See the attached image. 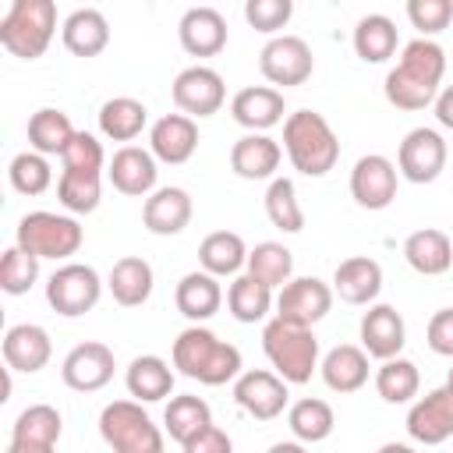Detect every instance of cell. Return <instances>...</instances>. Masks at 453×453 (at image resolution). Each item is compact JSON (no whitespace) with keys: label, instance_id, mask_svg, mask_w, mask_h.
<instances>
[{"label":"cell","instance_id":"cell-1","mask_svg":"<svg viewBox=\"0 0 453 453\" xmlns=\"http://www.w3.org/2000/svg\"><path fill=\"white\" fill-rule=\"evenodd\" d=\"M446 74V50L435 39H411L400 50L396 67L386 74V99L396 110H425L435 103L439 85Z\"/></svg>","mask_w":453,"mask_h":453},{"label":"cell","instance_id":"cell-2","mask_svg":"<svg viewBox=\"0 0 453 453\" xmlns=\"http://www.w3.org/2000/svg\"><path fill=\"white\" fill-rule=\"evenodd\" d=\"M173 368L188 379H198L202 386H223L241 375V350L226 340H219L205 326H188L173 340Z\"/></svg>","mask_w":453,"mask_h":453},{"label":"cell","instance_id":"cell-3","mask_svg":"<svg viewBox=\"0 0 453 453\" xmlns=\"http://www.w3.org/2000/svg\"><path fill=\"white\" fill-rule=\"evenodd\" d=\"M283 152L304 177H326L340 159V138L315 110H294L283 120Z\"/></svg>","mask_w":453,"mask_h":453},{"label":"cell","instance_id":"cell-4","mask_svg":"<svg viewBox=\"0 0 453 453\" xmlns=\"http://www.w3.org/2000/svg\"><path fill=\"white\" fill-rule=\"evenodd\" d=\"M262 350L273 365V372L287 386H301L319 368V340L308 326H294L283 319H269L262 329Z\"/></svg>","mask_w":453,"mask_h":453},{"label":"cell","instance_id":"cell-5","mask_svg":"<svg viewBox=\"0 0 453 453\" xmlns=\"http://www.w3.org/2000/svg\"><path fill=\"white\" fill-rule=\"evenodd\" d=\"M57 32L53 0H14L0 18V46L18 60H35L46 53Z\"/></svg>","mask_w":453,"mask_h":453},{"label":"cell","instance_id":"cell-6","mask_svg":"<svg viewBox=\"0 0 453 453\" xmlns=\"http://www.w3.org/2000/svg\"><path fill=\"white\" fill-rule=\"evenodd\" d=\"M81 241H85V230L74 216H60V212H46V209L25 212L14 230L18 248H25L35 258H53V262H67L71 255H78Z\"/></svg>","mask_w":453,"mask_h":453},{"label":"cell","instance_id":"cell-7","mask_svg":"<svg viewBox=\"0 0 453 453\" xmlns=\"http://www.w3.org/2000/svg\"><path fill=\"white\" fill-rule=\"evenodd\" d=\"M99 435L113 453H163V432L138 400H113L99 411Z\"/></svg>","mask_w":453,"mask_h":453},{"label":"cell","instance_id":"cell-8","mask_svg":"<svg viewBox=\"0 0 453 453\" xmlns=\"http://www.w3.org/2000/svg\"><path fill=\"white\" fill-rule=\"evenodd\" d=\"M99 297H103V280L85 262H64L46 280V301L64 319H78V315L92 311L99 304Z\"/></svg>","mask_w":453,"mask_h":453},{"label":"cell","instance_id":"cell-9","mask_svg":"<svg viewBox=\"0 0 453 453\" xmlns=\"http://www.w3.org/2000/svg\"><path fill=\"white\" fill-rule=\"evenodd\" d=\"M258 71L262 78L276 88H294V85H304L315 71V57H311V46L301 39V35H276L262 46L258 53Z\"/></svg>","mask_w":453,"mask_h":453},{"label":"cell","instance_id":"cell-10","mask_svg":"<svg viewBox=\"0 0 453 453\" xmlns=\"http://www.w3.org/2000/svg\"><path fill=\"white\" fill-rule=\"evenodd\" d=\"M173 103L184 117L198 120V117H212L223 110L226 103V85L223 74L205 67V64H191L173 78Z\"/></svg>","mask_w":453,"mask_h":453},{"label":"cell","instance_id":"cell-11","mask_svg":"<svg viewBox=\"0 0 453 453\" xmlns=\"http://www.w3.org/2000/svg\"><path fill=\"white\" fill-rule=\"evenodd\" d=\"M396 170L411 184H432L446 170V138L435 127H414L396 149Z\"/></svg>","mask_w":453,"mask_h":453},{"label":"cell","instance_id":"cell-12","mask_svg":"<svg viewBox=\"0 0 453 453\" xmlns=\"http://www.w3.org/2000/svg\"><path fill=\"white\" fill-rule=\"evenodd\" d=\"M333 308V287L322 283L319 276H294L287 287L276 294V319L294 322V326H315L329 315Z\"/></svg>","mask_w":453,"mask_h":453},{"label":"cell","instance_id":"cell-13","mask_svg":"<svg viewBox=\"0 0 453 453\" xmlns=\"http://www.w3.org/2000/svg\"><path fill=\"white\" fill-rule=\"evenodd\" d=\"M287 382L276 375V372H265V368H251V372H241L234 379V403L251 414L255 421H273L287 411Z\"/></svg>","mask_w":453,"mask_h":453},{"label":"cell","instance_id":"cell-14","mask_svg":"<svg viewBox=\"0 0 453 453\" xmlns=\"http://www.w3.org/2000/svg\"><path fill=\"white\" fill-rule=\"evenodd\" d=\"M396 177H400V170H396L393 159H386L379 152H368L350 170V198L361 209H372V212L389 209L393 198H396Z\"/></svg>","mask_w":453,"mask_h":453},{"label":"cell","instance_id":"cell-15","mask_svg":"<svg viewBox=\"0 0 453 453\" xmlns=\"http://www.w3.org/2000/svg\"><path fill=\"white\" fill-rule=\"evenodd\" d=\"M113 368H117L113 350L99 340H85L67 350V357L60 365V379L74 393H96L113 379Z\"/></svg>","mask_w":453,"mask_h":453},{"label":"cell","instance_id":"cell-16","mask_svg":"<svg viewBox=\"0 0 453 453\" xmlns=\"http://www.w3.org/2000/svg\"><path fill=\"white\" fill-rule=\"evenodd\" d=\"M407 432L421 446H439L453 435V393L446 386L425 393L407 411Z\"/></svg>","mask_w":453,"mask_h":453},{"label":"cell","instance_id":"cell-17","mask_svg":"<svg viewBox=\"0 0 453 453\" xmlns=\"http://www.w3.org/2000/svg\"><path fill=\"white\" fill-rule=\"evenodd\" d=\"M106 177H110V184L120 195H127V198H149L156 191V177H159L156 156L149 149H142V145H120L113 152V159L106 163Z\"/></svg>","mask_w":453,"mask_h":453},{"label":"cell","instance_id":"cell-18","mask_svg":"<svg viewBox=\"0 0 453 453\" xmlns=\"http://www.w3.org/2000/svg\"><path fill=\"white\" fill-rule=\"evenodd\" d=\"M361 350L368 357H379V361H389V357H400L403 343H407V326H403V315L393 308V304H372L365 315H361Z\"/></svg>","mask_w":453,"mask_h":453},{"label":"cell","instance_id":"cell-19","mask_svg":"<svg viewBox=\"0 0 453 453\" xmlns=\"http://www.w3.org/2000/svg\"><path fill=\"white\" fill-rule=\"evenodd\" d=\"M283 92L273 85H248L230 99V117L248 127V134H265L269 127L283 124Z\"/></svg>","mask_w":453,"mask_h":453},{"label":"cell","instance_id":"cell-20","mask_svg":"<svg viewBox=\"0 0 453 453\" xmlns=\"http://www.w3.org/2000/svg\"><path fill=\"white\" fill-rule=\"evenodd\" d=\"M195 149H198V124L184 113H166L149 127V152L159 163L180 166L195 156Z\"/></svg>","mask_w":453,"mask_h":453},{"label":"cell","instance_id":"cell-21","mask_svg":"<svg viewBox=\"0 0 453 453\" xmlns=\"http://www.w3.org/2000/svg\"><path fill=\"white\" fill-rule=\"evenodd\" d=\"M191 212H195L191 195H188L184 188H177V184H166V188H156V191L145 198V205H142V223H145V230L156 234V237H173V234H180V230L191 223Z\"/></svg>","mask_w":453,"mask_h":453},{"label":"cell","instance_id":"cell-22","mask_svg":"<svg viewBox=\"0 0 453 453\" xmlns=\"http://www.w3.org/2000/svg\"><path fill=\"white\" fill-rule=\"evenodd\" d=\"M50 354H53V343H50V333L35 322H18L4 333V365L11 372H39L50 365Z\"/></svg>","mask_w":453,"mask_h":453},{"label":"cell","instance_id":"cell-23","mask_svg":"<svg viewBox=\"0 0 453 453\" xmlns=\"http://www.w3.org/2000/svg\"><path fill=\"white\" fill-rule=\"evenodd\" d=\"M177 39L191 57H216L226 46V18L216 7H191L177 25Z\"/></svg>","mask_w":453,"mask_h":453},{"label":"cell","instance_id":"cell-24","mask_svg":"<svg viewBox=\"0 0 453 453\" xmlns=\"http://www.w3.org/2000/svg\"><path fill=\"white\" fill-rule=\"evenodd\" d=\"M382 290V265L368 255H350L333 273V294L347 304H372Z\"/></svg>","mask_w":453,"mask_h":453},{"label":"cell","instance_id":"cell-25","mask_svg":"<svg viewBox=\"0 0 453 453\" xmlns=\"http://www.w3.org/2000/svg\"><path fill=\"white\" fill-rule=\"evenodd\" d=\"M60 39L67 46V53L88 60V57H99L106 46H110V21L103 11L96 7H78L64 18L60 25Z\"/></svg>","mask_w":453,"mask_h":453},{"label":"cell","instance_id":"cell-26","mask_svg":"<svg viewBox=\"0 0 453 453\" xmlns=\"http://www.w3.org/2000/svg\"><path fill=\"white\" fill-rule=\"evenodd\" d=\"M283 149L269 134H244L230 149V170L244 180H273L280 170Z\"/></svg>","mask_w":453,"mask_h":453},{"label":"cell","instance_id":"cell-27","mask_svg":"<svg viewBox=\"0 0 453 453\" xmlns=\"http://www.w3.org/2000/svg\"><path fill=\"white\" fill-rule=\"evenodd\" d=\"M106 287L113 294V301L120 308H142L149 297H152V287H156V273L145 258L138 255H124L113 262L110 276H106Z\"/></svg>","mask_w":453,"mask_h":453},{"label":"cell","instance_id":"cell-28","mask_svg":"<svg viewBox=\"0 0 453 453\" xmlns=\"http://www.w3.org/2000/svg\"><path fill=\"white\" fill-rule=\"evenodd\" d=\"M173 301H177V311L184 319H191L195 326L212 319L223 304V287L216 276H209L205 269H195V273H184L177 290H173Z\"/></svg>","mask_w":453,"mask_h":453},{"label":"cell","instance_id":"cell-29","mask_svg":"<svg viewBox=\"0 0 453 453\" xmlns=\"http://www.w3.org/2000/svg\"><path fill=\"white\" fill-rule=\"evenodd\" d=\"M124 386L138 403H159L173 393V368L159 354H138L124 372Z\"/></svg>","mask_w":453,"mask_h":453},{"label":"cell","instance_id":"cell-30","mask_svg":"<svg viewBox=\"0 0 453 453\" xmlns=\"http://www.w3.org/2000/svg\"><path fill=\"white\" fill-rule=\"evenodd\" d=\"M403 258L421 276H442L453 265V241L442 230H435V226L414 230L403 241Z\"/></svg>","mask_w":453,"mask_h":453},{"label":"cell","instance_id":"cell-31","mask_svg":"<svg viewBox=\"0 0 453 453\" xmlns=\"http://www.w3.org/2000/svg\"><path fill=\"white\" fill-rule=\"evenodd\" d=\"M198 265L209 276H241V269L248 265V244L241 234L234 230H212L202 237L198 244Z\"/></svg>","mask_w":453,"mask_h":453},{"label":"cell","instance_id":"cell-32","mask_svg":"<svg viewBox=\"0 0 453 453\" xmlns=\"http://www.w3.org/2000/svg\"><path fill=\"white\" fill-rule=\"evenodd\" d=\"M319 372L333 393H357L368 382V354L354 343H340L319 361Z\"/></svg>","mask_w":453,"mask_h":453},{"label":"cell","instance_id":"cell-33","mask_svg":"<svg viewBox=\"0 0 453 453\" xmlns=\"http://www.w3.org/2000/svg\"><path fill=\"white\" fill-rule=\"evenodd\" d=\"M145 124H149V110L131 96H113L99 106V131L110 142H134L145 131Z\"/></svg>","mask_w":453,"mask_h":453},{"label":"cell","instance_id":"cell-34","mask_svg":"<svg viewBox=\"0 0 453 453\" xmlns=\"http://www.w3.org/2000/svg\"><path fill=\"white\" fill-rule=\"evenodd\" d=\"M74 134L78 131H74L71 117L57 106H42L28 117V145L39 156H64V149L71 145Z\"/></svg>","mask_w":453,"mask_h":453},{"label":"cell","instance_id":"cell-35","mask_svg":"<svg viewBox=\"0 0 453 453\" xmlns=\"http://www.w3.org/2000/svg\"><path fill=\"white\" fill-rule=\"evenodd\" d=\"M212 425V407L202 400V396H195V393H180V396H170V403H166V411H163V428H166V435L173 439V442H188V439H195L198 432H205Z\"/></svg>","mask_w":453,"mask_h":453},{"label":"cell","instance_id":"cell-36","mask_svg":"<svg viewBox=\"0 0 453 453\" xmlns=\"http://www.w3.org/2000/svg\"><path fill=\"white\" fill-rule=\"evenodd\" d=\"M396 46H400V35H396L393 18H386V14H365L354 25V53L365 64H386L396 53Z\"/></svg>","mask_w":453,"mask_h":453},{"label":"cell","instance_id":"cell-37","mask_svg":"<svg viewBox=\"0 0 453 453\" xmlns=\"http://www.w3.org/2000/svg\"><path fill=\"white\" fill-rule=\"evenodd\" d=\"M273 304H276L273 287L258 283V280H255V276H248V273L234 276V283L226 287V308H230V315H234L237 322H244V326L262 322V319L269 315V308H273Z\"/></svg>","mask_w":453,"mask_h":453},{"label":"cell","instance_id":"cell-38","mask_svg":"<svg viewBox=\"0 0 453 453\" xmlns=\"http://www.w3.org/2000/svg\"><path fill=\"white\" fill-rule=\"evenodd\" d=\"M287 425H290V432H294L297 442L315 446V442H326V439L333 435L336 414H333V407H329L326 400L304 396V400H297V403L287 411Z\"/></svg>","mask_w":453,"mask_h":453},{"label":"cell","instance_id":"cell-39","mask_svg":"<svg viewBox=\"0 0 453 453\" xmlns=\"http://www.w3.org/2000/svg\"><path fill=\"white\" fill-rule=\"evenodd\" d=\"M248 276H255L265 287H287L294 280V255L290 248H283L280 241H262L248 251Z\"/></svg>","mask_w":453,"mask_h":453},{"label":"cell","instance_id":"cell-40","mask_svg":"<svg viewBox=\"0 0 453 453\" xmlns=\"http://www.w3.org/2000/svg\"><path fill=\"white\" fill-rule=\"evenodd\" d=\"M421 389V375H418V365L407 361V357H389L379 365L375 372V393L386 400V403H411Z\"/></svg>","mask_w":453,"mask_h":453},{"label":"cell","instance_id":"cell-41","mask_svg":"<svg viewBox=\"0 0 453 453\" xmlns=\"http://www.w3.org/2000/svg\"><path fill=\"white\" fill-rule=\"evenodd\" d=\"M99 195H103V173H81V170H60L57 180V198L67 212L85 216L99 209Z\"/></svg>","mask_w":453,"mask_h":453},{"label":"cell","instance_id":"cell-42","mask_svg":"<svg viewBox=\"0 0 453 453\" xmlns=\"http://www.w3.org/2000/svg\"><path fill=\"white\" fill-rule=\"evenodd\" d=\"M265 216L276 230L283 234H301L304 226V212H301V202H297V188L290 177H273L269 188H265Z\"/></svg>","mask_w":453,"mask_h":453},{"label":"cell","instance_id":"cell-43","mask_svg":"<svg viewBox=\"0 0 453 453\" xmlns=\"http://www.w3.org/2000/svg\"><path fill=\"white\" fill-rule=\"evenodd\" d=\"M60 432H64V418H60V411L50 407V403H32V407H25V411L14 418V425H11V439L42 442V446H57Z\"/></svg>","mask_w":453,"mask_h":453},{"label":"cell","instance_id":"cell-44","mask_svg":"<svg viewBox=\"0 0 453 453\" xmlns=\"http://www.w3.org/2000/svg\"><path fill=\"white\" fill-rule=\"evenodd\" d=\"M7 180L18 195H42L50 184H53V170H50V159L39 156V152H18L7 166Z\"/></svg>","mask_w":453,"mask_h":453},{"label":"cell","instance_id":"cell-45","mask_svg":"<svg viewBox=\"0 0 453 453\" xmlns=\"http://www.w3.org/2000/svg\"><path fill=\"white\" fill-rule=\"evenodd\" d=\"M35 280H39V258L28 255L25 248L11 244L0 258V290L18 297V294H28L35 287Z\"/></svg>","mask_w":453,"mask_h":453},{"label":"cell","instance_id":"cell-46","mask_svg":"<svg viewBox=\"0 0 453 453\" xmlns=\"http://www.w3.org/2000/svg\"><path fill=\"white\" fill-rule=\"evenodd\" d=\"M60 163H64V170L103 173V166H106V152H103V142H99L96 134H88V131H78V134L71 138V145L64 149Z\"/></svg>","mask_w":453,"mask_h":453},{"label":"cell","instance_id":"cell-47","mask_svg":"<svg viewBox=\"0 0 453 453\" xmlns=\"http://www.w3.org/2000/svg\"><path fill=\"white\" fill-rule=\"evenodd\" d=\"M294 18V4L290 0H248L244 4V21L255 32H265L276 39L280 28H287V21Z\"/></svg>","mask_w":453,"mask_h":453},{"label":"cell","instance_id":"cell-48","mask_svg":"<svg viewBox=\"0 0 453 453\" xmlns=\"http://www.w3.org/2000/svg\"><path fill=\"white\" fill-rule=\"evenodd\" d=\"M407 18L421 32V39L439 35L453 21V0H407Z\"/></svg>","mask_w":453,"mask_h":453},{"label":"cell","instance_id":"cell-49","mask_svg":"<svg viewBox=\"0 0 453 453\" xmlns=\"http://www.w3.org/2000/svg\"><path fill=\"white\" fill-rule=\"evenodd\" d=\"M425 340H428V350H432V354L453 357V308H439V311L428 319Z\"/></svg>","mask_w":453,"mask_h":453},{"label":"cell","instance_id":"cell-50","mask_svg":"<svg viewBox=\"0 0 453 453\" xmlns=\"http://www.w3.org/2000/svg\"><path fill=\"white\" fill-rule=\"evenodd\" d=\"M180 449L184 453H234V442H230V435L223 428L209 425L205 432H198L195 439H188Z\"/></svg>","mask_w":453,"mask_h":453},{"label":"cell","instance_id":"cell-51","mask_svg":"<svg viewBox=\"0 0 453 453\" xmlns=\"http://www.w3.org/2000/svg\"><path fill=\"white\" fill-rule=\"evenodd\" d=\"M435 120L442 124V127H449L453 131V85H446V88H439V96H435Z\"/></svg>","mask_w":453,"mask_h":453},{"label":"cell","instance_id":"cell-52","mask_svg":"<svg viewBox=\"0 0 453 453\" xmlns=\"http://www.w3.org/2000/svg\"><path fill=\"white\" fill-rule=\"evenodd\" d=\"M7 453H57V446H42V442H25V439H11Z\"/></svg>","mask_w":453,"mask_h":453},{"label":"cell","instance_id":"cell-53","mask_svg":"<svg viewBox=\"0 0 453 453\" xmlns=\"http://www.w3.org/2000/svg\"><path fill=\"white\" fill-rule=\"evenodd\" d=\"M265 453H308V446L297 442V439H290V442H273Z\"/></svg>","mask_w":453,"mask_h":453},{"label":"cell","instance_id":"cell-54","mask_svg":"<svg viewBox=\"0 0 453 453\" xmlns=\"http://www.w3.org/2000/svg\"><path fill=\"white\" fill-rule=\"evenodd\" d=\"M375 453H418L414 446H403V442H382Z\"/></svg>","mask_w":453,"mask_h":453},{"label":"cell","instance_id":"cell-55","mask_svg":"<svg viewBox=\"0 0 453 453\" xmlns=\"http://www.w3.org/2000/svg\"><path fill=\"white\" fill-rule=\"evenodd\" d=\"M446 389L453 393V368H449V375H446Z\"/></svg>","mask_w":453,"mask_h":453}]
</instances>
